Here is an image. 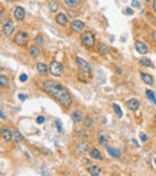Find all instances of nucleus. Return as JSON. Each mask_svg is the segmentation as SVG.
Here are the masks:
<instances>
[{
    "label": "nucleus",
    "instance_id": "22",
    "mask_svg": "<svg viewBox=\"0 0 156 176\" xmlns=\"http://www.w3.org/2000/svg\"><path fill=\"white\" fill-rule=\"evenodd\" d=\"M72 119H73L74 122H81L82 119H83L82 113H81V111H73V113H72Z\"/></svg>",
    "mask_w": 156,
    "mask_h": 176
},
{
    "label": "nucleus",
    "instance_id": "8",
    "mask_svg": "<svg viewBox=\"0 0 156 176\" xmlns=\"http://www.w3.org/2000/svg\"><path fill=\"white\" fill-rule=\"evenodd\" d=\"M126 106H127V108H128L130 110L136 111V110H138V109H139V107H140V102H139L138 99H136V98H131V99H128V101H127Z\"/></svg>",
    "mask_w": 156,
    "mask_h": 176
},
{
    "label": "nucleus",
    "instance_id": "39",
    "mask_svg": "<svg viewBox=\"0 0 156 176\" xmlns=\"http://www.w3.org/2000/svg\"><path fill=\"white\" fill-rule=\"evenodd\" d=\"M18 98H19L21 101H24V99H25V95H24V94H19V96H18Z\"/></svg>",
    "mask_w": 156,
    "mask_h": 176
},
{
    "label": "nucleus",
    "instance_id": "28",
    "mask_svg": "<svg viewBox=\"0 0 156 176\" xmlns=\"http://www.w3.org/2000/svg\"><path fill=\"white\" fill-rule=\"evenodd\" d=\"M35 42H36V44H37V46H40V47H43V46H45V39H43V37H42L41 35L36 36Z\"/></svg>",
    "mask_w": 156,
    "mask_h": 176
},
{
    "label": "nucleus",
    "instance_id": "4",
    "mask_svg": "<svg viewBox=\"0 0 156 176\" xmlns=\"http://www.w3.org/2000/svg\"><path fill=\"white\" fill-rule=\"evenodd\" d=\"M15 31V24L12 23V20H7L4 25H3V34L6 36V37H9V36H11L12 35V32Z\"/></svg>",
    "mask_w": 156,
    "mask_h": 176
},
{
    "label": "nucleus",
    "instance_id": "34",
    "mask_svg": "<svg viewBox=\"0 0 156 176\" xmlns=\"http://www.w3.org/2000/svg\"><path fill=\"white\" fill-rule=\"evenodd\" d=\"M78 79L82 80V82H87V78L84 77V74H83V73H78Z\"/></svg>",
    "mask_w": 156,
    "mask_h": 176
},
{
    "label": "nucleus",
    "instance_id": "38",
    "mask_svg": "<svg viewBox=\"0 0 156 176\" xmlns=\"http://www.w3.org/2000/svg\"><path fill=\"white\" fill-rule=\"evenodd\" d=\"M55 126H57L58 132H60V131H61V125H60V122H59V121H55Z\"/></svg>",
    "mask_w": 156,
    "mask_h": 176
},
{
    "label": "nucleus",
    "instance_id": "19",
    "mask_svg": "<svg viewBox=\"0 0 156 176\" xmlns=\"http://www.w3.org/2000/svg\"><path fill=\"white\" fill-rule=\"evenodd\" d=\"M108 52H109V47H108L107 44L101 43V44L99 46V53H100V54L106 55V54H108Z\"/></svg>",
    "mask_w": 156,
    "mask_h": 176
},
{
    "label": "nucleus",
    "instance_id": "7",
    "mask_svg": "<svg viewBox=\"0 0 156 176\" xmlns=\"http://www.w3.org/2000/svg\"><path fill=\"white\" fill-rule=\"evenodd\" d=\"M76 62H77V65L78 67H79V70L82 72H89L90 71V65H89V62H87L84 59L79 58V56H77L76 58Z\"/></svg>",
    "mask_w": 156,
    "mask_h": 176
},
{
    "label": "nucleus",
    "instance_id": "23",
    "mask_svg": "<svg viewBox=\"0 0 156 176\" xmlns=\"http://www.w3.org/2000/svg\"><path fill=\"white\" fill-rule=\"evenodd\" d=\"M40 49H38V47H31L30 48V55L33 56V58H38V56H40Z\"/></svg>",
    "mask_w": 156,
    "mask_h": 176
},
{
    "label": "nucleus",
    "instance_id": "37",
    "mask_svg": "<svg viewBox=\"0 0 156 176\" xmlns=\"http://www.w3.org/2000/svg\"><path fill=\"white\" fill-rule=\"evenodd\" d=\"M140 140H142L143 143L147 142V140H148V137H147L145 134H143V133H142V134H140Z\"/></svg>",
    "mask_w": 156,
    "mask_h": 176
},
{
    "label": "nucleus",
    "instance_id": "15",
    "mask_svg": "<svg viewBox=\"0 0 156 176\" xmlns=\"http://www.w3.org/2000/svg\"><path fill=\"white\" fill-rule=\"evenodd\" d=\"M107 152L112 156V157H114V158H119L120 157V152L116 149H114V147H112V146H107Z\"/></svg>",
    "mask_w": 156,
    "mask_h": 176
},
{
    "label": "nucleus",
    "instance_id": "9",
    "mask_svg": "<svg viewBox=\"0 0 156 176\" xmlns=\"http://www.w3.org/2000/svg\"><path fill=\"white\" fill-rule=\"evenodd\" d=\"M135 48L139 54H147L148 53V47L145 43H143L140 41H136L135 42Z\"/></svg>",
    "mask_w": 156,
    "mask_h": 176
},
{
    "label": "nucleus",
    "instance_id": "5",
    "mask_svg": "<svg viewBox=\"0 0 156 176\" xmlns=\"http://www.w3.org/2000/svg\"><path fill=\"white\" fill-rule=\"evenodd\" d=\"M15 43L18 46H25L28 43V35L25 32H18L15 37Z\"/></svg>",
    "mask_w": 156,
    "mask_h": 176
},
{
    "label": "nucleus",
    "instance_id": "10",
    "mask_svg": "<svg viewBox=\"0 0 156 176\" xmlns=\"http://www.w3.org/2000/svg\"><path fill=\"white\" fill-rule=\"evenodd\" d=\"M13 16H15V18H16L17 20H23V19H24V17H25V11H24V8H23V7H21V6L16 7Z\"/></svg>",
    "mask_w": 156,
    "mask_h": 176
},
{
    "label": "nucleus",
    "instance_id": "29",
    "mask_svg": "<svg viewBox=\"0 0 156 176\" xmlns=\"http://www.w3.org/2000/svg\"><path fill=\"white\" fill-rule=\"evenodd\" d=\"M93 125H94V121H93V119L90 118V116H87L85 119H84V126L85 127H93Z\"/></svg>",
    "mask_w": 156,
    "mask_h": 176
},
{
    "label": "nucleus",
    "instance_id": "32",
    "mask_svg": "<svg viewBox=\"0 0 156 176\" xmlns=\"http://www.w3.org/2000/svg\"><path fill=\"white\" fill-rule=\"evenodd\" d=\"M125 13H126V15H128V16H132V15H133V10H132L131 7H126Z\"/></svg>",
    "mask_w": 156,
    "mask_h": 176
},
{
    "label": "nucleus",
    "instance_id": "33",
    "mask_svg": "<svg viewBox=\"0 0 156 176\" xmlns=\"http://www.w3.org/2000/svg\"><path fill=\"white\" fill-rule=\"evenodd\" d=\"M36 122H37L38 125H41V123H43V122H45V118H43V116H38V118L36 119Z\"/></svg>",
    "mask_w": 156,
    "mask_h": 176
},
{
    "label": "nucleus",
    "instance_id": "36",
    "mask_svg": "<svg viewBox=\"0 0 156 176\" xmlns=\"http://www.w3.org/2000/svg\"><path fill=\"white\" fill-rule=\"evenodd\" d=\"M132 6H133V7H139L140 4H139L138 0H132Z\"/></svg>",
    "mask_w": 156,
    "mask_h": 176
},
{
    "label": "nucleus",
    "instance_id": "31",
    "mask_svg": "<svg viewBox=\"0 0 156 176\" xmlns=\"http://www.w3.org/2000/svg\"><path fill=\"white\" fill-rule=\"evenodd\" d=\"M113 109H114V111H115V114L118 115L119 118H121L123 116V111H121V109H120V107L116 104V103H114L113 104Z\"/></svg>",
    "mask_w": 156,
    "mask_h": 176
},
{
    "label": "nucleus",
    "instance_id": "35",
    "mask_svg": "<svg viewBox=\"0 0 156 176\" xmlns=\"http://www.w3.org/2000/svg\"><path fill=\"white\" fill-rule=\"evenodd\" d=\"M27 79H28V75H27V74H22L21 77H19V80H21V82H27Z\"/></svg>",
    "mask_w": 156,
    "mask_h": 176
},
{
    "label": "nucleus",
    "instance_id": "30",
    "mask_svg": "<svg viewBox=\"0 0 156 176\" xmlns=\"http://www.w3.org/2000/svg\"><path fill=\"white\" fill-rule=\"evenodd\" d=\"M58 8H59V4L57 1H50L49 3V10H50V12H55Z\"/></svg>",
    "mask_w": 156,
    "mask_h": 176
},
{
    "label": "nucleus",
    "instance_id": "14",
    "mask_svg": "<svg viewBox=\"0 0 156 176\" xmlns=\"http://www.w3.org/2000/svg\"><path fill=\"white\" fill-rule=\"evenodd\" d=\"M12 135H13V140L16 142V143H22L23 140H24V138H23V135L19 133V131L18 130H13L12 131Z\"/></svg>",
    "mask_w": 156,
    "mask_h": 176
},
{
    "label": "nucleus",
    "instance_id": "16",
    "mask_svg": "<svg viewBox=\"0 0 156 176\" xmlns=\"http://www.w3.org/2000/svg\"><path fill=\"white\" fill-rule=\"evenodd\" d=\"M36 67H37V72H38V73H41L42 75H46V74H47L48 68H47V66L43 64V62H38Z\"/></svg>",
    "mask_w": 156,
    "mask_h": 176
},
{
    "label": "nucleus",
    "instance_id": "27",
    "mask_svg": "<svg viewBox=\"0 0 156 176\" xmlns=\"http://www.w3.org/2000/svg\"><path fill=\"white\" fill-rule=\"evenodd\" d=\"M87 150H88L87 143H79V145H78V147H77L78 152H87Z\"/></svg>",
    "mask_w": 156,
    "mask_h": 176
},
{
    "label": "nucleus",
    "instance_id": "45",
    "mask_svg": "<svg viewBox=\"0 0 156 176\" xmlns=\"http://www.w3.org/2000/svg\"><path fill=\"white\" fill-rule=\"evenodd\" d=\"M155 164H156V158H155Z\"/></svg>",
    "mask_w": 156,
    "mask_h": 176
},
{
    "label": "nucleus",
    "instance_id": "42",
    "mask_svg": "<svg viewBox=\"0 0 156 176\" xmlns=\"http://www.w3.org/2000/svg\"><path fill=\"white\" fill-rule=\"evenodd\" d=\"M132 143H133V144H135V145H136V146H139V144H138V143H137V142H136V140H135V139H133V140H132Z\"/></svg>",
    "mask_w": 156,
    "mask_h": 176
},
{
    "label": "nucleus",
    "instance_id": "40",
    "mask_svg": "<svg viewBox=\"0 0 156 176\" xmlns=\"http://www.w3.org/2000/svg\"><path fill=\"white\" fill-rule=\"evenodd\" d=\"M152 10H154V12L156 13V0H154V1H152Z\"/></svg>",
    "mask_w": 156,
    "mask_h": 176
},
{
    "label": "nucleus",
    "instance_id": "26",
    "mask_svg": "<svg viewBox=\"0 0 156 176\" xmlns=\"http://www.w3.org/2000/svg\"><path fill=\"white\" fill-rule=\"evenodd\" d=\"M145 94H147V97H148V98L151 101V102H152V103L156 106V98H155V95H154V92H152L151 90H147V91H145Z\"/></svg>",
    "mask_w": 156,
    "mask_h": 176
},
{
    "label": "nucleus",
    "instance_id": "24",
    "mask_svg": "<svg viewBox=\"0 0 156 176\" xmlns=\"http://www.w3.org/2000/svg\"><path fill=\"white\" fill-rule=\"evenodd\" d=\"M0 86L1 87H7L9 86V79L6 75L0 74Z\"/></svg>",
    "mask_w": 156,
    "mask_h": 176
},
{
    "label": "nucleus",
    "instance_id": "12",
    "mask_svg": "<svg viewBox=\"0 0 156 176\" xmlns=\"http://www.w3.org/2000/svg\"><path fill=\"white\" fill-rule=\"evenodd\" d=\"M1 135L4 138L5 142H11L13 139V135H12V131H10L9 128H3L1 130Z\"/></svg>",
    "mask_w": 156,
    "mask_h": 176
},
{
    "label": "nucleus",
    "instance_id": "2",
    "mask_svg": "<svg viewBox=\"0 0 156 176\" xmlns=\"http://www.w3.org/2000/svg\"><path fill=\"white\" fill-rule=\"evenodd\" d=\"M82 42L85 47L88 48H91L95 46V37L93 35V32H90V31H85L82 34Z\"/></svg>",
    "mask_w": 156,
    "mask_h": 176
},
{
    "label": "nucleus",
    "instance_id": "21",
    "mask_svg": "<svg viewBox=\"0 0 156 176\" xmlns=\"http://www.w3.org/2000/svg\"><path fill=\"white\" fill-rule=\"evenodd\" d=\"M99 143L101 145H107V143H108V138L106 137V134L103 132L99 133Z\"/></svg>",
    "mask_w": 156,
    "mask_h": 176
},
{
    "label": "nucleus",
    "instance_id": "3",
    "mask_svg": "<svg viewBox=\"0 0 156 176\" xmlns=\"http://www.w3.org/2000/svg\"><path fill=\"white\" fill-rule=\"evenodd\" d=\"M49 72L52 75H55V77H60L62 73V65L59 61H53L50 62L49 65Z\"/></svg>",
    "mask_w": 156,
    "mask_h": 176
},
{
    "label": "nucleus",
    "instance_id": "44",
    "mask_svg": "<svg viewBox=\"0 0 156 176\" xmlns=\"http://www.w3.org/2000/svg\"><path fill=\"white\" fill-rule=\"evenodd\" d=\"M154 121H155V123H156V114H155V116H154Z\"/></svg>",
    "mask_w": 156,
    "mask_h": 176
},
{
    "label": "nucleus",
    "instance_id": "18",
    "mask_svg": "<svg viewBox=\"0 0 156 176\" xmlns=\"http://www.w3.org/2000/svg\"><path fill=\"white\" fill-rule=\"evenodd\" d=\"M90 156H91L94 159H102V155L101 152L97 150V149H91V151H90Z\"/></svg>",
    "mask_w": 156,
    "mask_h": 176
},
{
    "label": "nucleus",
    "instance_id": "1",
    "mask_svg": "<svg viewBox=\"0 0 156 176\" xmlns=\"http://www.w3.org/2000/svg\"><path fill=\"white\" fill-rule=\"evenodd\" d=\"M42 89L61 106L67 107L71 104V96L66 87H64L60 83H57L54 80H46L42 85Z\"/></svg>",
    "mask_w": 156,
    "mask_h": 176
},
{
    "label": "nucleus",
    "instance_id": "46",
    "mask_svg": "<svg viewBox=\"0 0 156 176\" xmlns=\"http://www.w3.org/2000/svg\"><path fill=\"white\" fill-rule=\"evenodd\" d=\"M0 71H1V66H0Z\"/></svg>",
    "mask_w": 156,
    "mask_h": 176
},
{
    "label": "nucleus",
    "instance_id": "25",
    "mask_svg": "<svg viewBox=\"0 0 156 176\" xmlns=\"http://www.w3.org/2000/svg\"><path fill=\"white\" fill-rule=\"evenodd\" d=\"M65 4L69 7H77L79 5V0H65Z\"/></svg>",
    "mask_w": 156,
    "mask_h": 176
},
{
    "label": "nucleus",
    "instance_id": "17",
    "mask_svg": "<svg viewBox=\"0 0 156 176\" xmlns=\"http://www.w3.org/2000/svg\"><path fill=\"white\" fill-rule=\"evenodd\" d=\"M88 171H89L90 175H93V176H97V175L101 174V169L99 167H96V165H90L88 168Z\"/></svg>",
    "mask_w": 156,
    "mask_h": 176
},
{
    "label": "nucleus",
    "instance_id": "20",
    "mask_svg": "<svg viewBox=\"0 0 156 176\" xmlns=\"http://www.w3.org/2000/svg\"><path fill=\"white\" fill-rule=\"evenodd\" d=\"M139 64H140L142 66H145V67H152V62H151V60L148 59V58H142V59L139 60Z\"/></svg>",
    "mask_w": 156,
    "mask_h": 176
},
{
    "label": "nucleus",
    "instance_id": "41",
    "mask_svg": "<svg viewBox=\"0 0 156 176\" xmlns=\"http://www.w3.org/2000/svg\"><path fill=\"white\" fill-rule=\"evenodd\" d=\"M151 36H152V40H154V42H155V44H156V31H154Z\"/></svg>",
    "mask_w": 156,
    "mask_h": 176
},
{
    "label": "nucleus",
    "instance_id": "6",
    "mask_svg": "<svg viewBox=\"0 0 156 176\" xmlns=\"http://www.w3.org/2000/svg\"><path fill=\"white\" fill-rule=\"evenodd\" d=\"M70 27H71V30L74 31V32H82L84 30V23L82 20H72L71 24H70Z\"/></svg>",
    "mask_w": 156,
    "mask_h": 176
},
{
    "label": "nucleus",
    "instance_id": "43",
    "mask_svg": "<svg viewBox=\"0 0 156 176\" xmlns=\"http://www.w3.org/2000/svg\"><path fill=\"white\" fill-rule=\"evenodd\" d=\"M0 118H3V119H5V115L3 114V113H1V111H0Z\"/></svg>",
    "mask_w": 156,
    "mask_h": 176
},
{
    "label": "nucleus",
    "instance_id": "13",
    "mask_svg": "<svg viewBox=\"0 0 156 176\" xmlns=\"http://www.w3.org/2000/svg\"><path fill=\"white\" fill-rule=\"evenodd\" d=\"M140 78H142V80L147 85H152V83H154L152 77H151L150 74H148V73H140Z\"/></svg>",
    "mask_w": 156,
    "mask_h": 176
},
{
    "label": "nucleus",
    "instance_id": "11",
    "mask_svg": "<svg viewBox=\"0 0 156 176\" xmlns=\"http://www.w3.org/2000/svg\"><path fill=\"white\" fill-rule=\"evenodd\" d=\"M55 22H57L59 25H61V27H65V25L67 24V17H66V15H64V13H59V15H57V17H55Z\"/></svg>",
    "mask_w": 156,
    "mask_h": 176
}]
</instances>
